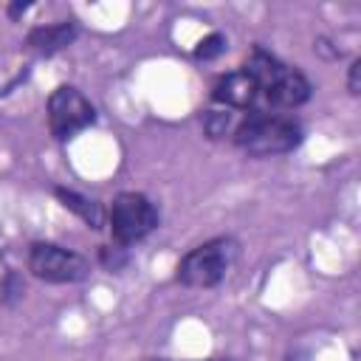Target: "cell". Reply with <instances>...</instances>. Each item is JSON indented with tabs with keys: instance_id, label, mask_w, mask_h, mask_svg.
Wrapping results in <instances>:
<instances>
[{
	"instance_id": "6da1fadb",
	"label": "cell",
	"mask_w": 361,
	"mask_h": 361,
	"mask_svg": "<svg viewBox=\"0 0 361 361\" xmlns=\"http://www.w3.org/2000/svg\"><path fill=\"white\" fill-rule=\"evenodd\" d=\"M243 71H248L259 87V102L276 110H293L310 99V82L296 68L279 62L274 54L254 48L245 59Z\"/></svg>"
},
{
	"instance_id": "7a4b0ae2",
	"label": "cell",
	"mask_w": 361,
	"mask_h": 361,
	"mask_svg": "<svg viewBox=\"0 0 361 361\" xmlns=\"http://www.w3.org/2000/svg\"><path fill=\"white\" fill-rule=\"evenodd\" d=\"M231 138L243 152H248L254 158H268V155H282V152H290L293 147H299L302 127L293 118L254 110L243 121L234 124Z\"/></svg>"
},
{
	"instance_id": "3957f363",
	"label": "cell",
	"mask_w": 361,
	"mask_h": 361,
	"mask_svg": "<svg viewBox=\"0 0 361 361\" xmlns=\"http://www.w3.org/2000/svg\"><path fill=\"white\" fill-rule=\"evenodd\" d=\"M237 257V243L231 237H214L203 245L192 248L178 262V282L186 288H214L228 274L231 262Z\"/></svg>"
},
{
	"instance_id": "277c9868",
	"label": "cell",
	"mask_w": 361,
	"mask_h": 361,
	"mask_svg": "<svg viewBox=\"0 0 361 361\" xmlns=\"http://www.w3.org/2000/svg\"><path fill=\"white\" fill-rule=\"evenodd\" d=\"M110 234L118 245L144 240L158 226V209L141 192H121L110 206Z\"/></svg>"
},
{
	"instance_id": "5b68a950",
	"label": "cell",
	"mask_w": 361,
	"mask_h": 361,
	"mask_svg": "<svg viewBox=\"0 0 361 361\" xmlns=\"http://www.w3.org/2000/svg\"><path fill=\"white\" fill-rule=\"evenodd\" d=\"M93 121H96V110L85 99L82 90H76L71 85H59L48 96V130L56 141H68V138L79 135Z\"/></svg>"
},
{
	"instance_id": "8992f818",
	"label": "cell",
	"mask_w": 361,
	"mask_h": 361,
	"mask_svg": "<svg viewBox=\"0 0 361 361\" xmlns=\"http://www.w3.org/2000/svg\"><path fill=\"white\" fill-rule=\"evenodd\" d=\"M28 271L42 282L65 285V282L85 279L90 274V262L71 248H62L54 243H34L28 251Z\"/></svg>"
},
{
	"instance_id": "52a82bcc",
	"label": "cell",
	"mask_w": 361,
	"mask_h": 361,
	"mask_svg": "<svg viewBox=\"0 0 361 361\" xmlns=\"http://www.w3.org/2000/svg\"><path fill=\"white\" fill-rule=\"evenodd\" d=\"M212 99L226 107L251 110L259 102V87L248 71H228V73L217 76V82L212 85Z\"/></svg>"
},
{
	"instance_id": "ba28073f",
	"label": "cell",
	"mask_w": 361,
	"mask_h": 361,
	"mask_svg": "<svg viewBox=\"0 0 361 361\" xmlns=\"http://www.w3.org/2000/svg\"><path fill=\"white\" fill-rule=\"evenodd\" d=\"M73 39H76V25L65 20V23H51V25L31 28L28 37H25V48H31L34 54L51 56V54L68 48Z\"/></svg>"
},
{
	"instance_id": "9c48e42d",
	"label": "cell",
	"mask_w": 361,
	"mask_h": 361,
	"mask_svg": "<svg viewBox=\"0 0 361 361\" xmlns=\"http://www.w3.org/2000/svg\"><path fill=\"white\" fill-rule=\"evenodd\" d=\"M56 197H59V203L65 209H71L90 228H102L104 226V212H102V206L96 200H90V197H85V195H79L73 189H65V186H56Z\"/></svg>"
},
{
	"instance_id": "30bf717a",
	"label": "cell",
	"mask_w": 361,
	"mask_h": 361,
	"mask_svg": "<svg viewBox=\"0 0 361 361\" xmlns=\"http://www.w3.org/2000/svg\"><path fill=\"white\" fill-rule=\"evenodd\" d=\"M203 130L209 138H223L234 133V118L231 113H206L203 116Z\"/></svg>"
},
{
	"instance_id": "8fae6325",
	"label": "cell",
	"mask_w": 361,
	"mask_h": 361,
	"mask_svg": "<svg viewBox=\"0 0 361 361\" xmlns=\"http://www.w3.org/2000/svg\"><path fill=\"white\" fill-rule=\"evenodd\" d=\"M226 37L220 34V31H212L209 37H203L200 42H197V48H195V56L197 59H214V56H220L223 51H226Z\"/></svg>"
},
{
	"instance_id": "7c38bea8",
	"label": "cell",
	"mask_w": 361,
	"mask_h": 361,
	"mask_svg": "<svg viewBox=\"0 0 361 361\" xmlns=\"http://www.w3.org/2000/svg\"><path fill=\"white\" fill-rule=\"evenodd\" d=\"M102 262L113 271H118L124 265V248H113V245H104L102 248Z\"/></svg>"
},
{
	"instance_id": "4fadbf2b",
	"label": "cell",
	"mask_w": 361,
	"mask_h": 361,
	"mask_svg": "<svg viewBox=\"0 0 361 361\" xmlns=\"http://www.w3.org/2000/svg\"><path fill=\"white\" fill-rule=\"evenodd\" d=\"M361 59H355L353 65H350V76H347V90L353 93V96H358V90H361Z\"/></svg>"
},
{
	"instance_id": "5bb4252c",
	"label": "cell",
	"mask_w": 361,
	"mask_h": 361,
	"mask_svg": "<svg viewBox=\"0 0 361 361\" xmlns=\"http://www.w3.org/2000/svg\"><path fill=\"white\" fill-rule=\"evenodd\" d=\"M23 11H28V3H14V6H8V14H11V17H17V14H23Z\"/></svg>"
},
{
	"instance_id": "9a60e30c",
	"label": "cell",
	"mask_w": 361,
	"mask_h": 361,
	"mask_svg": "<svg viewBox=\"0 0 361 361\" xmlns=\"http://www.w3.org/2000/svg\"><path fill=\"white\" fill-rule=\"evenodd\" d=\"M214 361H226V358H214Z\"/></svg>"
},
{
	"instance_id": "2e32d148",
	"label": "cell",
	"mask_w": 361,
	"mask_h": 361,
	"mask_svg": "<svg viewBox=\"0 0 361 361\" xmlns=\"http://www.w3.org/2000/svg\"><path fill=\"white\" fill-rule=\"evenodd\" d=\"M155 361H161V358H155Z\"/></svg>"
}]
</instances>
